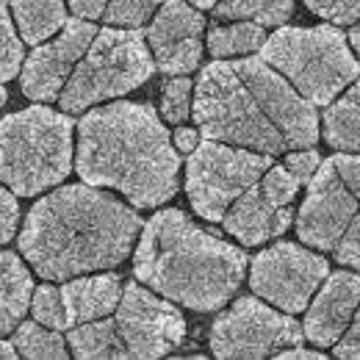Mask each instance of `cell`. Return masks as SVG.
Here are the masks:
<instances>
[{"label": "cell", "instance_id": "6da1fadb", "mask_svg": "<svg viewBox=\"0 0 360 360\" xmlns=\"http://www.w3.org/2000/svg\"><path fill=\"white\" fill-rule=\"evenodd\" d=\"M191 114L205 139L266 155L319 141L316 105L264 58H219L202 67Z\"/></svg>", "mask_w": 360, "mask_h": 360}, {"label": "cell", "instance_id": "7a4b0ae2", "mask_svg": "<svg viewBox=\"0 0 360 360\" xmlns=\"http://www.w3.org/2000/svg\"><path fill=\"white\" fill-rule=\"evenodd\" d=\"M141 219L97 186H64L42 197L20 233V252L45 280H70L120 266L141 233Z\"/></svg>", "mask_w": 360, "mask_h": 360}, {"label": "cell", "instance_id": "3957f363", "mask_svg": "<svg viewBox=\"0 0 360 360\" xmlns=\"http://www.w3.org/2000/svg\"><path fill=\"white\" fill-rule=\"evenodd\" d=\"M75 169L136 208H158L178 194L180 155L153 105L108 103L78 122Z\"/></svg>", "mask_w": 360, "mask_h": 360}, {"label": "cell", "instance_id": "277c9868", "mask_svg": "<svg viewBox=\"0 0 360 360\" xmlns=\"http://www.w3.org/2000/svg\"><path fill=\"white\" fill-rule=\"evenodd\" d=\"M244 271V250L194 225L183 211H161L141 227L134 255L136 280L188 311H219L236 297Z\"/></svg>", "mask_w": 360, "mask_h": 360}, {"label": "cell", "instance_id": "5b68a950", "mask_svg": "<svg viewBox=\"0 0 360 360\" xmlns=\"http://www.w3.org/2000/svg\"><path fill=\"white\" fill-rule=\"evenodd\" d=\"M183 338L186 319L172 300L155 297L144 283H128L117 311L70 327L67 344L81 360H155L178 349Z\"/></svg>", "mask_w": 360, "mask_h": 360}, {"label": "cell", "instance_id": "8992f818", "mask_svg": "<svg viewBox=\"0 0 360 360\" xmlns=\"http://www.w3.org/2000/svg\"><path fill=\"white\" fill-rule=\"evenodd\" d=\"M72 125L45 105L0 120V180L20 197L58 186L72 169Z\"/></svg>", "mask_w": 360, "mask_h": 360}, {"label": "cell", "instance_id": "52a82bcc", "mask_svg": "<svg viewBox=\"0 0 360 360\" xmlns=\"http://www.w3.org/2000/svg\"><path fill=\"white\" fill-rule=\"evenodd\" d=\"M302 244L360 271V155L335 153L321 161L297 211Z\"/></svg>", "mask_w": 360, "mask_h": 360}, {"label": "cell", "instance_id": "ba28073f", "mask_svg": "<svg viewBox=\"0 0 360 360\" xmlns=\"http://www.w3.org/2000/svg\"><path fill=\"white\" fill-rule=\"evenodd\" d=\"M261 58L314 105H330L360 75L358 58L347 45V34L335 25L288 28L280 25L261 47Z\"/></svg>", "mask_w": 360, "mask_h": 360}, {"label": "cell", "instance_id": "9c48e42d", "mask_svg": "<svg viewBox=\"0 0 360 360\" xmlns=\"http://www.w3.org/2000/svg\"><path fill=\"white\" fill-rule=\"evenodd\" d=\"M139 28L108 25L97 31L89 50L72 70L58 103L67 114H81L94 103H105L139 89L155 72V56Z\"/></svg>", "mask_w": 360, "mask_h": 360}, {"label": "cell", "instance_id": "30bf717a", "mask_svg": "<svg viewBox=\"0 0 360 360\" xmlns=\"http://www.w3.org/2000/svg\"><path fill=\"white\" fill-rule=\"evenodd\" d=\"M271 167V155L205 139L186 164V191L191 208L208 219L222 222L227 208Z\"/></svg>", "mask_w": 360, "mask_h": 360}, {"label": "cell", "instance_id": "8fae6325", "mask_svg": "<svg viewBox=\"0 0 360 360\" xmlns=\"http://www.w3.org/2000/svg\"><path fill=\"white\" fill-rule=\"evenodd\" d=\"M305 338V327L258 302L255 297L236 300L211 327V352L225 360H258L297 347Z\"/></svg>", "mask_w": 360, "mask_h": 360}, {"label": "cell", "instance_id": "7c38bea8", "mask_svg": "<svg viewBox=\"0 0 360 360\" xmlns=\"http://www.w3.org/2000/svg\"><path fill=\"white\" fill-rule=\"evenodd\" d=\"M327 258L294 241H277L258 252L250 266L252 291L285 314H300L311 305L319 285L327 280Z\"/></svg>", "mask_w": 360, "mask_h": 360}, {"label": "cell", "instance_id": "4fadbf2b", "mask_svg": "<svg viewBox=\"0 0 360 360\" xmlns=\"http://www.w3.org/2000/svg\"><path fill=\"white\" fill-rule=\"evenodd\" d=\"M94 37H97V28L91 25V20H84V17L67 20L64 31L53 42L39 45L25 58L22 81H20L25 97H31L37 103L58 100L72 70L89 50Z\"/></svg>", "mask_w": 360, "mask_h": 360}, {"label": "cell", "instance_id": "5bb4252c", "mask_svg": "<svg viewBox=\"0 0 360 360\" xmlns=\"http://www.w3.org/2000/svg\"><path fill=\"white\" fill-rule=\"evenodd\" d=\"M202 28L205 17L194 6H188L186 0H164L147 28V42L153 47L155 67L164 75L194 72L202 58Z\"/></svg>", "mask_w": 360, "mask_h": 360}, {"label": "cell", "instance_id": "9a60e30c", "mask_svg": "<svg viewBox=\"0 0 360 360\" xmlns=\"http://www.w3.org/2000/svg\"><path fill=\"white\" fill-rule=\"evenodd\" d=\"M360 308V274L335 271L327 274L316 300H311L305 314V338L316 347H335L349 321Z\"/></svg>", "mask_w": 360, "mask_h": 360}, {"label": "cell", "instance_id": "2e32d148", "mask_svg": "<svg viewBox=\"0 0 360 360\" xmlns=\"http://www.w3.org/2000/svg\"><path fill=\"white\" fill-rule=\"evenodd\" d=\"M291 205H274L261 188V180L250 186L230 208L222 225L244 247H258L283 236L291 227Z\"/></svg>", "mask_w": 360, "mask_h": 360}, {"label": "cell", "instance_id": "e0dca14e", "mask_svg": "<svg viewBox=\"0 0 360 360\" xmlns=\"http://www.w3.org/2000/svg\"><path fill=\"white\" fill-rule=\"evenodd\" d=\"M122 280L117 274H94V277H78L67 280L61 285V297L67 305L70 327L94 321L103 316H111L122 300Z\"/></svg>", "mask_w": 360, "mask_h": 360}, {"label": "cell", "instance_id": "ac0fdd59", "mask_svg": "<svg viewBox=\"0 0 360 360\" xmlns=\"http://www.w3.org/2000/svg\"><path fill=\"white\" fill-rule=\"evenodd\" d=\"M34 300V280L14 252H0V335L20 327Z\"/></svg>", "mask_w": 360, "mask_h": 360}, {"label": "cell", "instance_id": "d6986e66", "mask_svg": "<svg viewBox=\"0 0 360 360\" xmlns=\"http://www.w3.org/2000/svg\"><path fill=\"white\" fill-rule=\"evenodd\" d=\"M324 141L344 153H360V78L324 111Z\"/></svg>", "mask_w": 360, "mask_h": 360}, {"label": "cell", "instance_id": "ffe728a7", "mask_svg": "<svg viewBox=\"0 0 360 360\" xmlns=\"http://www.w3.org/2000/svg\"><path fill=\"white\" fill-rule=\"evenodd\" d=\"M75 17L103 20L105 25L141 28L164 0H67Z\"/></svg>", "mask_w": 360, "mask_h": 360}, {"label": "cell", "instance_id": "44dd1931", "mask_svg": "<svg viewBox=\"0 0 360 360\" xmlns=\"http://www.w3.org/2000/svg\"><path fill=\"white\" fill-rule=\"evenodd\" d=\"M11 11L20 28L22 42L39 45L67 25L64 0H11Z\"/></svg>", "mask_w": 360, "mask_h": 360}, {"label": "cell", "instance_id": "7402d4cb", "mask_svg": "<svg viewBox=\"0 0 360 360\" xmlns=\"http://www.w3.org/2000/svg\"><path fill=\"white\" fill-rule=\"evenodd\" d=\"M266 42L264 25L250 20H233L230 25H217L208 34V50L214 58H230V56H247L261 50Z\"/></svg>", "mask_w": 360, "mask_h": 360}, {"label": "cell", "instance_id": "603a6c76", "mask_svg": "<svg viewBox=\"0 0 360 360\" xmlns=\"http://www.w3.org/2000/svg\"><path fill=\"white\" fill-rule=\"evenodd\" d=\"M294 14V0H219L214 6L217 20H250L258 25H285Z\"/></svg>", "mask_w": 360, "mask_h": 360}, {"label": "cell", "instance_id": "cb8c5ba5", "mask_svg": "<svg viewBox=\"0 0 360 360\" xmlns=\"http://www.w3.org/2000/svg\"><path fill=\"white\" fill-rule=\"evenodd\" d=\"M14 347H17V352L22 355V358H42V360H64L67 358V341L58 335V330H53V327H47L42 321H28V324H22L20 321V327H17V333H14Z\"/></svg>", "mask_w": 360, "mask_h": 360}, {"label": "cell", "instance_id": "d4e9b609", "mask_svg": "<svg viewBox=\"0 0 360 360\" xmlns=\"http://www.w3.org/2000/svg\"><path fill=\"white\" fill-rule=\"evenodd\" d=\"M22 37L14 31L8 3L0 0V84L11 81L22 67Z\"/></svg>", "mask_w": 360, "mask_h": 360}, {"label": "cell", "instance_id": "484cf974", "mask_svg": "<svg viewBox=\"0 0 360 360\" xmlns=\"http://www.w3.org/2000/svg\"><path fill=\"white\" fill-rule=\"evenodd\" d=\"M31 314L37 321H42L53 330H70V319H67V305L61 297V288L56 285H39L34 291L31 300Z\"/></svg>", "mask_w": 360, "mask_h": 360}, {"label": "cell", "instance_id": "4316f807", "mask_svg": "<svg viewBox=\"0 0 360 360\" xmlns=\"http://www.w3.org/2000/svg\"><path fill=\"white\" fill-rule=\"evenodd\" d=\"M191 89H194V84L186 75H172V81L164 84V91H161V117L169 125L186 122V117L191 114Z\"/></svg>", "mask_w": 360, "mask_h": 360}, {"label": "cell", "instance_id": "83f0119b", "mask_svg": "<svg viewBox=\"0 0 360 360\" xmlns=\"http://www.w3.org/2000/svg\"><path fill=\"white\" fill-rule=\"evenodd\" d=\"M300 186L302 183L285 169V164L283 167L271 164L269 169L264 172V178H261V188H264V194L269 197L274 205H291L297 191H300Z\"/></svg>", "mask_w": 360, "mask_h": 360}, {"label": "cell", "instance_id": "f1b7e54d", "mask_svg": "<svg viewBox=\"0 0 360 360\" xmlns=\"http://www.w3.org/2000/svg\"><path fill=\"white\" fill-rule=\"evenodd\" d=\"M305 6L333 25H352L360 20V0H305Z\"/></svg>", "mask_w": 360, "mask_h": 360}, {"label": "cell", "instance_id": "f546056e", "mask_svg": "<svg viewBox=\"0 0 360 360\" xmlns=\"http://www.w3.org/2000/svg\"><path fill=\"white\" fill-rule=\"evenodd\" d=\"M321 167V155L316 153L314 147H300V150H291L288 158H285V169L300 180V183H311L314 175Z\"/></svg>", "mask_w": 360, "mask_h": 360}, {"label": "cell", "instance_id": "4dcf8cb0", "mask_svg": "<svg viewBox=\"0 0 360 360\" xmlns=\"http://www.w3.org/2000/svg\"><path fill=\"white\" fill-rule=\"evenodd\" d=\"M17 222H20V205L11 188L0 180V244L11 241L17 236Z\"/></svg>", "mask_w": 360, "mask_h": 360}, {"label": "cell", "instance_id": "1f68e13d", "mask_svg": "<svg viewBox=\"0 0 360 360\" xmlns=\"http://www.w3.org/2000/svg\"><path fill=\"white\" fill-rule=\"evenodd\" d=\"M333 352H335V358L360 360V308L355 311V319L349 321V327L344 330V335L335 341Z\"/></svg>", "mask_w": 360, "mask_h": 360}, {"label": "cell", "instance_id": "d6a6232c", "mask_svg": "<svg viewBox=\"0 0 360 360\" xmlns=\"http://www.w3.org/2000/svg\"><path fill=\"white\" fill-rule=\"evenodd\" d=\"M172 141H175V147H178L180 153H194L200 147V128L197 131L194 128H178L175 136H172Z\"/></svg>", "mask_w": 360, "mask_h": 360}, {"label": "cell", "instance_id": "836d02e7", "mask_svg": "<svg viewBox=\"0 0 360 360\" xmlns=\"http://www.w3.org/2000/svg\"><path fill=\"white\" fill-rule=\"evenodd\" d=\"M277 358L280 360H314V358H321V352H314V349H302V344H297V347H291V349H283V352H277Z\"/></svg>", "mask_w": 360, "mask_h": 360}, {"label": "cell", "instance_id": "e575fe53", "mask_svg": "<svg viewBox=\"0 0 360 360\" xmlns=\"http://www.w3.org/2000/svg\"><path fill=\"white\" fill-rule=\"evenodd\" d=\"M17 355H20V352H17L14 341H0V360H14Z\"/></svg>", "mask_w": 360, "mask_h": 360}, {"label": "cell", "instance_id": "d590c367", "mask_svg": "<svg viewBox=\"0 0 360 360\" xmlns=\"http://www.w3.org/2000/svg\"><path fill=\"white\" fill-rule=\"evenodd\" d=\"M349 45H352V50L358 53V58H360V20L358 22H352V28H349Z\"/></svg>", "mask_w": 360, "mask_h": 360}, {"label": "cell", "instance_id": "8d00e7d4", "mask_svg": "<svg viewBox=\"0 0 360 360\" xmlns=\"http://www.w3.org/2000/svg\"><path fill=\"white\" fill-rule=\"evenodd\" d=\"M191 6H197V8H214L219 0H188Z\"/></svg>", "mask_w": 360, "mask_h": 360}, {"label": "cell", "instance_id": "74e56055", "mask_svg": "<svg viewBox=\"0 0 360 360\" xmlns=\"http://www.w3.org/2000/svg\"><path fill=\"white\" fill-rule=\"evenodd\" d=\"M3 105H6V89H3V84H0V111H3Z\"/></svg>", "mask_w": 360, "mask_h": 360}]
</instances>
